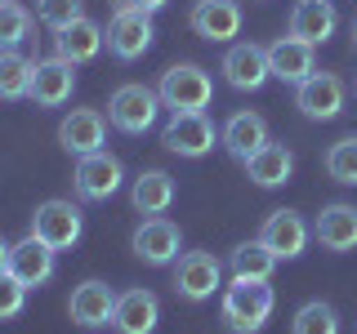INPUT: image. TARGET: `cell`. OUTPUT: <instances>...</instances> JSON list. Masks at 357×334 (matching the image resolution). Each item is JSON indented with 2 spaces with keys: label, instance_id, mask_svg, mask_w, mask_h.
<instances>
[{
  "label": "cell",
  "instance_id": "6da1fadb",
  "mask_svg": "<svg viewBox=\"0 0 357 334\" xmlns=\"http://www.w3.org/2000/svg\"><path fill=\"white\" fill-rule=\"evenodd\" d=\"M273 308H277V294L268 281H232L223 289L219 317L232 334H259L273 317Z\"/></svg>",
  "mask_w": 357,
  "mask_h": 334
},
{
  "label": "cell",
  "instance_id": "7a4b0ae2",
  "mask_svg": "<svg viewBox=\"0 0 357 334\" xmlns=\"http://www.w3.org/2000/svg\"><path fill=\"white\" fill-rule=\"evenodd\" d=\"M156 94H161V107H170V116L174 111H206L210 98H215V81L197 63H174L161 72Z\"/></svg>",
  "mask_w": 357,
  "mask_h": 334
},
{
  "label": "cell",
  "instance_id": "3957f363",
  "mask_svg": "<svg viewBox=\"0 0 357 334\" xmlns=\"http://www.w3.org/2000/svg\"><path fill=\"white\" fill-rule=\"evenodd\" d=\"M161 143H165V152L183 156V161H201V156L215 152L219 134H215V120L206 111H174L161 129Z\"/></svg>",
  "mask_w": 357,
  "mask_h": 334
},
{
  "label": "cell",
  "instance_id": "277c9868",
  "mask_svg": "<svg viewBox=\"0 0 357 334\" xmlns=\"http://www.w3.org/2000/svg\"><path fill=\"white\" fill-rule=\"evenodd\" d=\"M152 40H156L152 14H143V9H134V5L121 0L116 14H112V22H107V49H112V58L134 63V58H143V54L152 49Z\"/></svg>",
  "mask_w": 357,
  "mask_h": 334
},
{
  "label": "cell",
  "instance_id": "5b68a950",
  "mask_svg": "<svg viewBox=\"0 0 357 334\" xmlns=\"http://www.w3.org/2000/svg\"><path fill=\"white\" fill-rule=\"evenodd\" d=\"M161 116V94L148 85H121L116 94L107 98V120L121 134H148Z\"/></svg>",
  "mask_w": 357,
  "mask_h": 334
},
{
  "label": "cell",
  "instance_id": "8992f818",
  "mask_svg": "<svg viewBox=\"0 0 357 334\" xmlns=\"http://www.w3.org/2000/svg\"><path fill=\"white\" fill-rule=\"evenodd\" d=\"M223 285V263L210 250H188L174 259V294L188 303H206Z\"/></svg>",
  "mask_w": 357,
  "mask_h": 334
},
{
  "label": "cell",
  "instance_id": "52a82bcc",
  "mask_svg": "<svg viewBox=\"0 0 357 334\" xmlns=\"http://www.w3.org/2000/svg\"><path fill=\"white\" fill-rule=\"evenodd\" d=\"M81 232H85V218L72 200H45V205H36V214H31V237L45 241L54 254L72 250L81 241Z\"/></svg>",
  "mask_w": 357,
  "mask_h": 334
},
{
  "label": "cell",
  "instance_id": "ba28073f",
  "mask_svg": "<svg viewBox=\"0 0 357 334\" xmlns=\"http://www.w3.org/2000/svg\"><path fill=\"white\" fill-rule=\"evenodd\" d=\"M76 196L81 200H107L121 192V183H126V165H121V156H112L107 148L103 152H89L76 161Z\"/></svg>",
  "mask_w": 357,
  "mask_h": 334
},
{
  "label": "cell",
  "instance_id": "9c48e42d",
  "mask_svg": "<svg viewBox=\"0 0 357 334\" xmlns=\"http://www.w3.org/2000/svg\"><path fill=\"white\" fill-rule=\"evenodd\" d=\"M130 245L148 267H170L178 259V250H183V232H178V223H170L165 214H152V218H143L139 228H134Z\"/></svg>",
  "mask_w": 357,
  "mask_h": 334
},
{
  "label": "cell",
  "instance_id": "30bf717a",
  "mask_svg": "<svg viewBox=\"0 0 357 334\" xmlns=\"http://www.w3.org/2000/svg\"><path fill=\"white\" fill-rule=\"evenodd\" d=\"M223 81L241 94H259V89L273 81V67H268V49L255 40H237L228 54H223Z\"/></svg>",
  "mask_w": 357,
  "mask_h": 334
},
{
  "label": "cell",
  "instance_id": "8fae6325",
  "mask_svg": "<svg viewBox=\"0 0 357 334\" xmlns=\"http://www.w3.org/2000/svg\"><path fill=\"white\" fill-rule=\"evenodd\" d=\"M76 89V63L67 58H40L36 67H31V85H27V98L36 107H63L67 98H72Z\"/></svg>",
  "mask_w": 357,
  "mask_h": 334
},
{
  "label": "cell",
  "instance_id": "7c38bea8",
  "mask_svg": "<svg viewBox=\"0 0 357 334\" xmlns=\"http://www.w3.org/2000/svg\"><path fill=\"white\" fill-rule=\"evenodd\" d=\"M103 143H107V120H103V111L76 107V111H67V116L59 120V148L72 152L76 161H81V156H89V152H103Z\"/></svg>",
  "mask_w": 357,
  "mask_h": 334
},
{
  "label": "cell",
  "instance_id": "4fadbf2b",
  "mask_svg": "<svg viewBox=\"0 0 357 334\" xmlns=\"http://www.w3.org/2000/svg\"><path fill=\"white\" fill-rule=\"evenodd\" d=\"M295 107L308 120H335L344 111V81L335 72H312L308 81L295 85Z\"/></svg>",
  "mask_w": 357,
  "mask_h": 334
},
{
  "label": "cell",
  "instance_id": "5bb4252c",
  "mask_svg": "<svg viewBox=\"0 0 357 334\" xmlns=\"http://www.w3.org/2000/svg\"><path fill=\"white\" fill-rule=\"evenodd\" d=\"M112 312H116V289L107 281H81L67 299V317L85 330H98V326H112Z\"/></svg>",
  "mask_w": 357,
  "mask_h": 334
},
{
  "label": "cell",
  "instance_id": "9a60e30c",
  "mask_svg": "<svg viewBox=\"0 0 357 334\" xmlns=\"http://www.w3.org/2000/svg\"><path fill=\"white\" fill-rule=\"evenodd\" d=\"M188 22H192V31L201 40L228 45L241 31V5H237V0H197L192 14H188Z\"/></svg>",
  "mask_w": 357,
  "mask_h": 334
},
{
  "label": "cell",
  "instance_id": "2e32d148",
  "mask_svg": "<svg viewBox=\"0 0 357 334\" xmlns=\"http://www.w3.org/2000/svg\"><path fill=\"white\" fill-rule=\"evenodd\" d=\"M54 259H59V254L27 232V237L9 250V276L22 281L27 289H40V285H50V276H54Z\"/></svg>",
  "mask_w": 357,
  "mask_h": 334
},
{
  "label": "cell",
  "instance_id": "e0dca14e",
  "mask_svg": "<svg viewBox=\"0 0 357 334\" xmlns=\"http://www.w3.org/2000/svg\"><path fill=\"white\" fill-rule=\"evenodd\" d=\"M335 27H340V14H335L331 0H295V9H290V31L286 36L304 40V45H326L335 36Z\"/></svg>",
  "mask_w": 357,
  "mask_h": 334
},
{
  "label": "cell",
  "instance_id": "ac0fdd59",
  "mask_svg": "<svg viewBox=\"0 0 357 334\" xmlns=\"http://www.w3.org/2000/svg\"><path fill=\"white\" fill-rule=\"evenodd\" d=\"M259 241L277 254V259H299V254L308 250V223L299 218L295 209H273V214L264 218V228H259Z\"/></svg>",
  "mask_w": 357,
  "mask_h": 334
},
{
  "label": "cell",
  "instance_id": "d6986e66",
  "mask_svg": "<svg viewBox=\"0 0 357 334\" xmlns=\"http://www.w3.org/2000/svg\"><path fill=\"white\" fill-rule=\"evenodd\" d=\"M312 237H317L321 250H331V254L357 250V205H349V200L326 205L317 214V223H312Z\"/></svg>",
  "mask_w": 357,
  "mask_h": 334
},
{
  "label": "cell",
  "instance_id": "ffe728a7",
  "mask_svg": "<svg viewBox=\"0 0 357 334\" xmlns=\"http://www.w3.org/2000/svg\"><path fill=\"white\" fill-rule=\"evenodd\" d=\"M161 321V299L152 289H126L116 294V312H112V330L116 334H152Z\"/></svg>",
  "mask_w": 357,
  "mask_h": 334
},
{
  "label": "cell",
  "instance_id": "44dd1931",
  "mask_svg": "<svg viewBox=\"0 0 357 334\" xmlns=\"http://www.w3.org/2000/svg\"><path fill=\"white\" fill-rule=\"evenodd\" d=\"M219 143L237 156V161H250L264 143H273V134H268V120L259 111H232V116L223 120V129H219Z\"/></svg>",
  "mask_w": 357,
  "mask_h": 334
},
{
  "label": "cell",
  "instance_id": "7402d4cb",
  "mask_svg": "<svg viewBox=\"0 0 357 334\" xmlns=\"http://www.w3.org/2000/svg\"><path fill=\"white\" fill-rule=\"evenodd\" d=\"M268 67H273V81H286V85L308 81V76L317 72V63H312V45L295 40V36L273 40V45H268Z\"/></svg>",
  "mask_w": 357,
  "mask_h": 334
},
{
  "label": "cell",
  "instance_id": "603a6c76",
  "mask_svg": "<svg viewBox=\"0 0 357 334\" xmlns=\"http://www.w3.org/2000/svg\"><path fill=\"white\" fill-rule=\"evenodd\" d=\"M103 40H107V31L98 27L94 18H76L72 27L54 31V54L81 67V63H89V58H98V49H103Z\"/></svg>",
  "mask_w": 357,
  "mask_h": 334
},
{
  "label": "cell",
  "instance_id": "cb8c5ba5",
  "mask_svg": "<svg viewBox=\"0 0 357 334\" xmlns=\"http://www.w3.org/2000/svg\"><path fill=\"white\" fill-rule=\"evenodd\" d=\"M241 165H245V178H250L255 187H282V183H290V174H295V156H290L286 143H264V148Z\"/></svg>",
  "mask_w": 357,
  "mask_h": 334
},
{
  "label": "cell",
  "instance_id": "d4e9b609",
  "mask_svg": "<svg viewBox=\"0 0 357 334\" xmlns=\"http://www.w3.org/2000/svg\"><path fill=\"white\" fill-rule=\"evenodd\" d=\"M130 205H134V214H148V218L165 214L174 205V178L165 170H143L130 183Z\"/></svg>",
  "mask_w": 357,
  "mask_h": 334
},
{
  "label": "cell",
  "instance_id": "484cf974",
  "mask_svg": "<svg viewBox=\"0 0 357 334\" xmlns=\"http://www.w3.org/2000/svg\"><path fill=\"white\" fill-rule=\"evenodd\" d=\"M277 254L268 250V245L255 237V241H241L237 250H232V259H228V267H232V281H273V272H277Z\"/></svg>",
  "mask_w": 357,
  "mask_h": 334
},
{
  "label": "cell",
  "instance_id": "4316f807",
  "mask_svg": "<svg viewBox=\"0 0 357 334\" xmlns=\"http://www.w3.org/2000/svg\"><path fill=\"white\" fill-rule=\"evenodd\" d=\"M31 63L22 49H0V98H27V85H31Z\"/></svg>",
  "mask_w": 357,
  "mask_h": 334
},
{
  "label": "cell",
  "instance_id": "83f0119b",
  "mask_svg": "<svg viewBox=\"0 0 357 334\" xmlns=\"http://www.w3.org/2000/svg\"><path fill=\"white\" fill-rule=\"evenodd\" d=\"M290 334H340V312L331 303H321V299H312V303H304L295 312Z\"/></svg>",
  "mask_w": 357,
  "mask_h": 334
},
{
  "label": "cell",
  "instance_id": "f1b7e54d",
  "mask_svg": "<svg viewBox=\"0 0 357 334\" xmlns=\"http://www.w3.org/2000/svg\"><path fill=\"white\" fill-rule=\"evenodd\" d=\"M27 36H31V9L18 0H5L0 5V49H18Z\"/></svg>",
  "mask_w": 357,
  "mask_h": 334
},
{
  "label": "cell",
  "instance_id": "f546056e",
  "mask_svg": "<svg viewBox=\"0 0 357 334\" xmlns=\"http://www.w3.org/2000/svg\"><path fill=\"white\" fill-rule=\"evenodd\" d=\"M326 174L335 178V183L344 187H357V134H349V138L331 143L326 152Z\"/></svg>",
  "mask_w": 357,
  "mask_h": 334
},
{
  "label": "cell",
  "instance_id": "4dcf8cb0",
  "mask_svg": "<svg viewBox=\"0 0 357 334\" xmlns=\"http://www.w3.org/2000/svg\"><path fill=\"white\" fill-rule=\"evenodd\" d=\"M36 18L50 31H63V27H72L76 18H85V5L81 0H36Z\"/></svg>",
  "mask_w": 357,
  "mask_h": 334
},
{
  "label": "cell",
  "instance_id": "1f68e13d",
  "mask_svg": "<svg viewBox=\"0 0 357 334\" xmlns=\"http://www.w3.org/2000/svg\"><path fill=\"white\" fill-rule=\"evenodd\" d=\"M27 308V285L14 281L9 272H0V321H14Z\"/></svg>",
  "mask_w": 357,
  "mask_h": 334
},
{
  "label": "cell",
  "instance_id": "d6a6232c",
  "mask_svg": "<svg viewBox=\"0 0 357 334\" xmlns=\"http://www.w3.org/2000/svg\"><path fill=\"white\" fill-rule=\"evenodd\" d=\"M126 5L143 9V14H156V9H165V5H170V0H126Z\"/></svg>",
  "mask_w": 357,
  "mask_h": 334
},
{
  "label": "cell",
  "instance_id": "836d02e7",
  "mask_svg": "<svg viewBox=\"0 0 357 334\" xmlns=\"http://www.w3.org/2000/svg\"><path fill=\"white\" fill-rule=\"evenodd\" d=\"M9 250H14V245L0 237V272H9Z\"/></svg>",
  "mask_w": 357,
  "mask_h": 334
},
{
  "label": "cell",
  "instance_id": "e575fe53",
  "mask_svg": "<svg viewBox=\"0 0 357 334\" xmlns=\"http://www.w3.org/2000/svg\"><path fill=\"white\" fill-rule=\"evenodd\" d=\"M353 45H357V18H353Z\"/></svg>",
  "mask_w": 357,
  "mask_h": 334
},
{
  "label": "cell",
  "instance_id": "d590c367",
  "mask_svg": "<svg viewBox=\"0 0 357 334\" xmlns=\"http://www.w3.org/2000/svg\"><path fill=\"white\" fill-rule=\"evenodd\" d=\"M0 5H5V0H0Z\"/></svg>",
  "mask_w": 357,
  "mask_h": 334
}]
</instances>
